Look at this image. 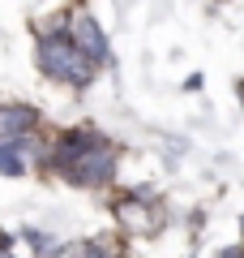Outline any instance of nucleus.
Returning <instances> with one entry per match:
<instances>
[{"mask_svg": "<svg viewBox=\"0 0 244 258\" xmlns=\"http://www.w3.org/2000/svg\"><path fill=\"white\" fill-rule=\"evenodd\" d=\"M39 69L47 78H60V82H73V86H86L94 74V60L73 43L69 35H47L39 43Z\"/></svg>", "mask_w": 244, "mask_h": 258, "instance_id": "f257e3e1", "label": "nucleus"}, {"mask_svg": "<svg viewBox=\"0 0 244 258\" xmlns=\"http://www.w3.org/2000/svg\"><path fill=\"white\" fill-rule=\"evenodd\" d=\"M111 168H116V151L107 147L103 138H86V147L77 151V159L69 164V181H77V185H103L111 176Z\"/></svg>", "mask_w": 244, "mask_h": 258, "instance_id": "f03ea898", "label": "nucleus"}, {"mask_svg": "<svg viewBox=\"0 0 244 258\" xmlns=\"http://www.w3.org/2000/svg\"><path fill=\"white\" fill-rule=\"evenodd\" d=\"M69 39H73V43H77V47H81L86 56H90L94 64H99L103 56H107V39H103L99 22H94V18H90L86 9H77V13L69 18Z\"/></svg>", "mask_w": 244, "mask_h": 258, "instance_id": "7ed1b4c3", "label": "nucleus"}, {"mask_svg": "<svg viewBox=\"0 0 244 258\" xmlns=\"http://www.w3.org/2000/svg\"><path fill=\"white\" fill-rule=\"evenodd\" d=\"M35 129V112L26 108H0V147L5 142H18L22 134H30Z\"/></svg>", "mask_w": 244, "mask_h": 258, "instance_id": "20e7f679", "label": "nucleus"}, {"mask_svg": "<svg viewBox=\"0 0 244 258\" xmlns=\"http://www.w3.org/2000/svg\"><path fill=\"white\" fill-rule=\"evenodd\" d=\"M116 215L125 220V228H129V232H154V228H159L154 211H150V207H142L137 198H125V203L116 207Z\"/></svg>", "mask_w": 244, "mask_h": 258, "instance_id": "39448f33", "label": "nucleus"}, {"mask_svg": "<svg viewBox=\"0 0 244 258\" xmlns=\"http://www.w3.org/2000/svg\"><path fill=\"white\" fill-rule=\"evenodd\" d=\"M47 258H86V249L81 245H64V249H56V254H47Z\"/></svg>", "mask_w": 244, "mask_h": 258, "instance_id": "423d86ee", "label": "nucleus"}, {"mask_svg": "<svg viewBox=\"0 0 244 258\" xmlns=\"http://www.w3.org/2000/svg\"><path fill=\"white\" fill-rule=\"evenodd\" d=\"M0 258H13V254H0Z\"/></svg>", "mask_w": 244, "mask_h": 258, "instance_id": "0eeeda50", "label": "nucleus"}]
</instances>
